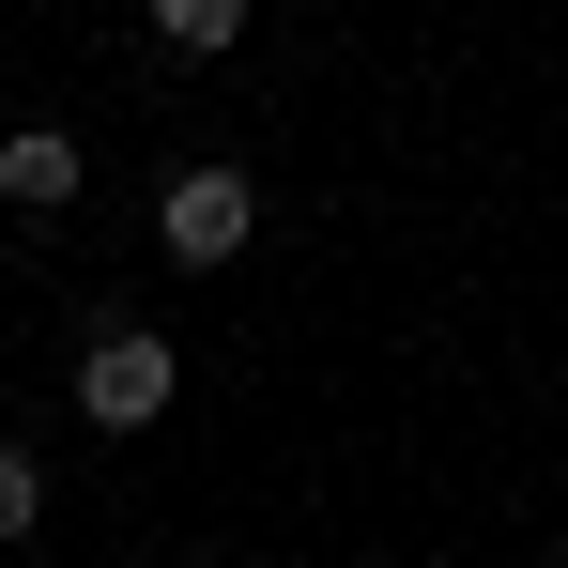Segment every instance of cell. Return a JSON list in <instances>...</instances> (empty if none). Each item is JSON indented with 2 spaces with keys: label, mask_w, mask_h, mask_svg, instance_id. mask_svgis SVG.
Instances as JSON below:
<instances>
[{
  "label": "cell",
  "mask_w": 568,
  "mask_h": 568,
  "mask_svg": "<svg viewBox=\"0 0 568 568\" xmlns=\"http://www.w3.org/2000/svg\"><path fill=\"white\" fill-rule=\"evenodd\" d=\"M154 231H170V262H185V277H215V262H246L262 185H246V170H170V185H154Z\"/></svg>",
  "instance_id": "1"
},
{
  "label": "cell",
  "mask_w": 568,
  "mask_h": 568,
  "mask_svg": "<svg viewBox=\"0 0 568 568\" xmlns=\"http://www.w3.org/2000/svg\"><path fill=\"white\" fill-rule=\"evenodd\" d=\"M78 415H93V430H154V415H170V338H154V323L93 338V354H78Z\"/></svg>",
  "instance_id": "2"
},
{
  "label": "cell",
  "mask_w": 568,
  "mask_h": 568,
  "mask_svg": "<svg viewBox=\"0 0 568 568\" xmlns=\"http://www.w3.org/2000/svg\"><path fill=\"white\" fill-rule=\"evenodd\" d=\"M0 200H16V215H62V200H78V139H62V123H16V139H0Z\"/></svg>",
  "instance_id": "3"
},
{
  "label": "cell",
  "mask_w": 568,
  "mask_h": 568,
  "mask_svg": "<svg viewBox=\"0 0 568 568\" xmlns=\"http://www.w3.org/2000/svg\"><path fill=\"white\" fill-rule=\"evenodd\" d=\"M154 47H185V62H231V47H246V0H154Z\"/></svg>",
  "instance_id": "4"
},
{
  "label": "cell",
  "mask_w": 568,
  "mask_h": 568,
  "mask_svg": "<svg viewBox=\"0 0 568 568\" xmlns=\"http://www.w3.org/2000/svg\"><path fill=\"white\" fill-rule=\"evenodd\" d=\"M31 523H47V462H31V446H0V554H16Z\"/></svg>",
  "instance_id": "5"
}]
</instances>
